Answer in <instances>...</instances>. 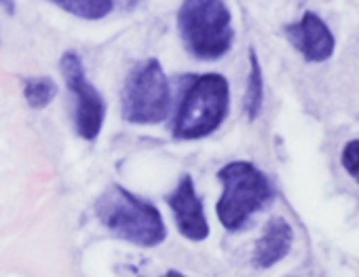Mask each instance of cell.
<instances>
[{"instance_id": "7c38bea8", "label": "cell", "mask_w": 359, "mask_h": 277, "mask_svg": "<svg viewBox=\"0 0 359 277\" xmlns=\"http://www.w3.org/2000/svg\"><path fill=\"white\" fill-rule=\"evenodd\" d=\"M57 95V87L49 76H28L24 79V97L32 108H45Z\"/></svg>"}, {"instance_id": "5bb4252c", "label": "cell", "mask_w": 359, "mask_h": 277, "mask_svg": "<svg viewBox=\"0 0 359 277\" xmlns=\"http://www.w3.org/2000/svg\"><path fill=\"white\" fill-rule=\"evenodd\" d=\"M0 7H3L7 13H15V0H0Z\"/></svg>"}, {"instance_id": "52a82bcc", "label": "cell", "mask_w": 359, "mask_h": 277, "mask_svg": "<svg viewBox=\"0 0 359 277\" xmlns=\"http://www.w3.org/2000/svg\"><path fill=\"white\" fill-rule=\"evenodd\" d=\"M283 34L309 64H323L336 51V39L332 30L313 11H304L298 22L283 26Z\"/></svg>"}, {"instance_id": "3957f363", "label": "cell", "mask_w": 359, "mask_h": 277, "mask_svg": "<svg viewBox=\"0 0 359 277\" xmlns=\"http://www.w3.org/2000/svg\"><path fill=\"white\" fill-rule=\"evenodd\" d=\"M229 104L231 89L222 74L208 72L193 76L173 119V137L175 140H199L214 133L224 123Z\"/></svg>"}, {"instance_id": "8992f818", "label": "cell", "mask_w": 359, "mask_h": 277, "mask_svg": "<svg viewBox=\"0 0 359 277\" xmlns=\"http://www.w3.org/2000/svg\"><path fill=\"white\" fill-rule=\"evenodd\" d=\"M60 72L74 95V127L83 140L93 142L102 131L106 119V102L100 91L85 76L81 58L74 51H66L60 60Z\"/></svg>"}, {"instance_id": "ba28073f", "label": "cell", "mask_w": 359, "mask_h": 277, "mask_svg": "<svg viewBox=\"0 0 359 277\" xmlns=\"http://www.w3.org/2000/svg\"><path fill=\"white\" fill-rule=\"evenodd\" d=\"M173 212L177 231L191 241H203L210 237V222L203 210V201L195 191V182L189 174L180 178L175 191L167 197Z\"/></svg>"}, {"instance_id": "9a60e30c", "label": "cell", "mask_w": 359, "mask_h": 277, "mask_svg": "<svg viewBox=\"0 0 359 277\" xmlns=\"http://www.w3.org/2000/svg\"><path fill=\"white\" fill-rule=\"evenodd\" d=\"M163 277H187V275H182V273H180V271H167Z\"/></svg>"}, {"instance_id": "30bf717a", "label": "cell", "mask_w": 359, "mask_h": 277, "mask_svg": "<svg viewBox=\"0 0 359 277\" xmlns=\"http://www.w3.org/2000/svg\"><path fill=\"white\" fill-rule=\"evenodd\" d=\"M264 104V79L262 68L258 62V55L254 49H250V74H248V89L243 97V108L250 121H256Z\"/></svg>"}, {"instance_id": "8fae6325", "label": "cell", "mask_w": 359, "mask_h": 277, "mask_svg": "<svg viewBox=\"0 0 359 277\" xmlns=\"http://www.w3.org/2000/svg\"><path fill=\"white\" fill-rule=\"evenodd\" d=\"M49 3L57 5L70 15H76L89 22L108 18L116 7V0H49Z\"/></svg>"}, {"instance_id": "277c9868", "label": "cell", "mask_w": 359, "mask_h": 277, "mask_svg": "<svg viewBox=\"0 0 359 277\" xmlns=\"http://www.w3.org/2000/svg\"><path fill=\"white\" fill-rule=\"evenodd\" d=\"M218 178L222 182V197L218 199L216 214L226 231L243 229L275 199L271 180L250 161L226 163Z\"/></svg>"}, {"instance_id": "5b68a950", "label": "cell", "mask_w": 359, "mask_h": 277, "mask_svg": "<svg viewBox=\"0 0 359 277\" xmlns=\"http://www.w3.org/2000/svg\"><path fill=\"white\" fill-rule=\"evenodd\" d=\"M169 81L158 60H144L127 74L125 85L121 89V110L127 123H161L169 112Z\"/></svg>"}, {"instance_id": "9c48e42d", "label": "cell", "mask_w": 359, "mask_h": 277, "mask_svg": "<svg viewBox=\"0 0 359 277\" xmlns=\"http://www.w3.org/2000/svg\"><path fill=\"white\" fill-rule=\"evenodd\" d=\"M294 243V231L292 224L283 216H275L266 222L260 239L256 241L252 262L258 269H271L277 262H281Z\"/></svg>"}, {"instance_id": "7a4b0ae2", "label": "cell", "mask_w": 359, "mask_h": 277, "mask_svg": "<svg viewBox=\"0 0 359 277\" xmlns=\"http://www.w3.org/2000/svg\"><path fill=\"white\" fill-rule=\"evenodd\" d=\"M177 32L187 51L201 62L220 60L235 41L233 15L224 0H182Z\"/></svg>"}, {"instance_id": "4fadbf2b", "label": "cell", "mask_w": 359, "mask_h": 277, "mask_svg": "<svg viewBox=\"0 0 359 277\" xmlns=\"http://www.w3.org/2000/svg\"><path fill=\"white\" fill-rule=\"evenodd\" d=\"M340 163H342L344 172H346L355 182H359V137H355V140H348V142L342 147Z\"/></svg>"}, {"instance_id": "6da1fadb", "label": "cell", "mask_w": 359, "mask_h": 277, "mask_svg": "<svg viewBox=\"0 0 359 277\" xmlns=\"http://www.w3.org/2000/svg\"><path fill=\"white\" fill-rule=\"evenodd\" d=\"M95 216L118 239L140 248H154L167 237L161 212L121 184H110L97 197Z\"/></svg>"}]
</instances>
